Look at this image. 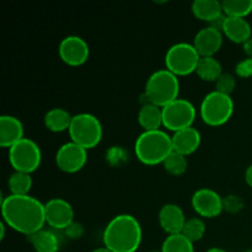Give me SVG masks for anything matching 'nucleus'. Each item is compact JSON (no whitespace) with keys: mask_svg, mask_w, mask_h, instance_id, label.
I'll return each mask as SVG.
<instances>
[{"mask_svg":"<svg viewBox=\"0 0 252 252\" xmlns=\"http://www.w3.org/2000/svg\"><path fill=\"white\" fill-rule=\"evenodd\" d=\"M2 221L12 230L31 236L42 230L46 223L44 204L34 197L9 196L1 201Z\"/></svg>","mask_w":252,"mask_h":252,"instance_id":"1","label":"nucleus"},{"mask_svg":"<svg viewBox=\"0 0 252 252\" xmlns=\"http://www.w3.org/2000/svg\"><path fill=\"white\" fill-rule=\"evenodd\" d=\"M102 240L111 252H137L143 240L142 225L130 214H118L106 225Z\"/></svg>","mask_w":252,"mask_h":252,"instance_id":"2","label":"nucleus"},{"mask_svg":"<svg viewBox=\"0 0 252 252\" xmlns=\"http://www.w3.org/2000/svg\"><path fill=\"white\" fill-rule=\"evenodd\" d=\"M174 152L172 139L165 130H148L138 135L134 143V154L142 164L155 166L165 161Z\"/></svg>","mask_w":252,"mask_h":252,"instance_id":"3","label":"nucleus"},{"mask_svg":"<svg viewBox=\"0 0 252 252\" xmlns=\"http://www.w3.org/2000/svg\"><path fill=\"white\" fill-rule=\"evenodd\" d=\"M180 95L179 76L165 69L154 71L148 78L144 89L145 103L150 102L159 107H165L172 101L177 100Z\"/></svg>","mask_w":252,"mask_h":252,"instance_id":"4","label":"nucleus"},{"mask_svg":"<svg viewBox=\"0 0 252 252\" xmlns=\"http://www.w3.org/2000/svg\"><path fill=\"white\" fill-rule=\"evenodd\" d=\"M234 101L230 95L211 91L202 100L199 116L209 127H220L229 122L234 113Z\"/></svg>","mask_w":252,"mask_h":252,"instance_id":"5","label":"nucleus"},{"mask_svg":"<svg viewBox=\"0 0 252 252\" xmlns=\"http://www.w3.org/2000/svg\"><path fill=\"white\" fill-rule=\"evenodd\" d=\"M68 132L71 142L85 148L86 150L97 147L103 137V128L100 120L91 113H79L73 116Z\"/></svg>","mask_w":252,"mask_h":252,"instance_id":"6","label":"nucleus"},{"mask_svg":"<svg viewBox=\"0 0 252 252\" xmlns=\"http://www.w3.org/2000/svg\"><path fill=\"white\" fill-rule=\"evenodd\" d=\"M201 56L192 43L180 42L167 49L165 54V68L176 76H187L196 73Z\"/></svg>","mask_w":252,"mask_h":252,"instance_id":"7","label":"nucleus"},{"mask_svg":"<svg viewBox=\"0 0 252 252\" xmlns=\"http://www.w3.org/2000/svg\"><path fill=\"white\" fill-rule=\"evenodd\" d=\"M9 162L14 171L32 174L41 166V148L34 140L25 137L9 149Z\"/></svg>","mask_w":252,"mask_h":252,"instance_id":"8","label":"nucleus"},{"mask_svg":"<svg viewBox=\"0 0 252 252\" xmlns=\"http://www.w3.org/2000/svg\"><path fill=\"white\" fill-rule=\"evenodd\" d=\"M197 110L193 103L186 98H177L162 107V125L170 132H179L185 128L193 127Z\"/></svg>","mask_w":252,"mask_h":252,"instance_id":"9","label":"nucleus"},{"mask_svg":"<svg viewBox=\"0 0 252 252\" xmlns=\"http://www.w3.org/2000/svg\"><path fill=\"white\" fill-rule=\"evenodd\" d=\"M88 162V150L74 142L61 145L56 153V165L61 171L66 174H75Z\"/></svg>","mask_w":252,"mask_h":252,"instance_id":"10","label":"nucleus"},{"mask_svg":"<svg viewBox=\"0 0 252 252\" xmlns=\"http://www.w3.org/2000/svg\"><path fill=\"white\" fill-rule=\"evenodd\" d=\"M191 204L197 216L201 218H217L224 211L223 197L208 187L197 189L192 196Z\"/></svg>","mask_w":252,"mask_h":252,"instance_id":"11","label":"nucleus"},{"mask_svg":"<svg viewBox=\"0 0 252 252\" xmlns=\"http://www.w3.org/2000/svg\"><path fill=\"white\" fill-rule=\"evenodd\" d=\"M58 54L62 61L69 66H80L88 62L90 57V47L80 36L64 37L58 47Z\"/></svg>","mask_w":252,"mask_h":252,"instance_id":"12","label":"nucleus"},{"mask_svg":"<svg viewBox=\"0 0 252 252\" xmlns=\"http://www.w3.org/2000/svg\"><path fill=\"white\" fill-rule=\"evenodd\" d=\"M46 223L56 230H65L74 221V209L63 198H52L44 204Z\"/></svg>","mask_w":252,"mask_h":252,"instance_id":"13","label":"nucleus"},{"mask_svg":"<svg viewBox=\"0 0 252 252\" xmlns=\"http://www.w3.org/2000/svg\"><path fill=\"white\" fill-rule=\"evenodd\" d=\"M223 41L224 34L221 30L209 25L197 32L192 44L201 57H214L220 51Z\"/></svg>","mask_w":252,"mask_h":252,"instance_id":"14","label":"nucleus"},{"mask_svg":"<svg viewBox=\"0 0 252 252\" xmlns=\"http://www.w3.org/2000/svg\"><path fill=\"white\" fill-rule=\"evenodd\" d=\"M191 11L196 19L201 21L209 22L211 26L221 29L224 21L223 6L220 1L217 0H194L192 2Z\"/></svg>","mask_w":252,"mask_h":252,"instance_id":"15","label":"nucleus"},{"mask_svg":"<svg viewBox=\"0 0 252 252\" xmlns=\"http://www.w3.org/2000/svg\"><path fill=\"white\" fill-rule=\"evenodd\" d=\"M158 219H159V224L161 229L167 235L181 234L185 223L187 220L181 207L175 203L164 204L160 208Z\"/></svg>","mask_w":252,"mask_h":252,"instance_id":"16","label":"nucleus"},{"mask_svg":"<svg viewBox=\"0 0 252 252\" xmlns=\"http://www.w3.org/2000/svg\"><path fill=\"white\" fill-rule=\"evenodd\" d=\"M25 138V128L21 121L11 115L0 117V147L10 148Z\"/></svg>","mask_w":252,"mask_h":252,"instance_id":"17","label":"nucleus"},{"mask_svg":"<svg viewBox=\"0 0 252 252\" xmlns=\"http://www.w3.org/2000/svg\"><path fill=\"white\" fill-rule=\"evenodd\" d=\"M171 139L174 152L189 157L198 150L202 143V135L197 128L189 127L174 133Z\"/></svg>","mask_w":252,"mask_h":252,"instance_id":"18","label":"nucleus"},{"mask_svg":"<svg viewBox=\"0 0 252 252\" xmlns=\"http://www.w3.org/2000/svg\"><path fill=\"white\" fill-rule=\"evenodd\" d=\"M220 30L224 37L236 44H244L252 37V27L246 19L225 16Z\"/></svg>","mask_w":252,"mask_h":252,"instance_id":"19","label":"nucleus"},{"mask_svg":"<svg viewBox=\"0 0 252 252\" xmlns=\"http://www.w3.org/2000/svg\"><path fill=\"white\" fill-rule=\"evenodd\" d=\"M138 123L143 128V132L161 129V127H164L162 108L154 103H144L138 112Z\"/></svg>","mask_w":252,"mask_h":252,"instance_id":"20","label":"nucleus"},{"mask_svg":"<svg viewBox=\"0 0 252 252\" xmlns=\"http://www.w3.org/2000/svg\"><path fill=\"white\" fill-rule=\"evenodd\" d=\"M73 116L62 107H54L44 115L43 122L47 129L53 133H62L69 130Z\"/></svg>","mask_w":252,"mask_h":252,"instance_id":"21","label":"nucleus"},{"mask_svg":"<svg viewBox=\"0 0 252 252\" xmlns=\"http://www.w3.org/2000/svg\"><path fill=\"white\" fill-rule=\"evenodd\" d=\"M30 243L36 252H58L59 251V239L53 231L42 230L37 231L33 235L29 236Z\"/></svg>","mask_w":252,"mask_h":252,"instance_id":"22","label":"nucleus"},{"mask_svg":"<svg viewBox=\"0 0 252 252\" xmlns=\"http://www.w3.org/2000/svg\"><path fill=\"white\" fill-rule=\"evenodd\" d=\"M196 74L201 80L216 83L219 76L223 74V66H221L220 62L214 57H201Z\"/></svg>","mask_w":252,"mask_h":252,"instance_id":"23","label":"nucleus"},{"mask_svg":"<svg viewBox=\"0 0 252 252\" xmlns=\"http://www.w3.org/2000/svg\"><path fill=\"white\" fill-rule=\"evenodd\" d=\"M32 181L31 174H26V172L14 171L10 175L9 180H7V187H9V194L12 196H27L30 194V191L32 189Z\"/></svg>","mask_w":252,"mask_h":252,"instance_id":"24","label":"nucleus"},{"mask_svg":"<svg viewBox=\"0 0 252 252\" xmlns=\"http://www.w3.org/2000/svg\"><path fill=\"white\" fill-rule=\"evenodd\" d=\"M221 6L224 16L246 19L252 12V0H225Z\"/></svg>","mask_w":252,"mask_h":252,"instance_id":"25","label":"nucleus"},{"mask_svg":"<svg viewBox=\"0 0 252 252\" xmlns=\"http://www.w3.org/2000/svg\"><path fill=\"white\" fill-rule=\"evenodd\" d=\"M161 252H194V246L182 234L167 235L161 246Z\"/></svg>","mask_w":252,"mask_h":252,"instance_id":"26","label":"nucleus"},{"mask_svg":"<svg viewBox=\"0 0 252 252\" xmlns=\"http://www.w3.org/2000/svg\"><path fill=\"white\" fill-rule=\"evenodd\" d=\"M206 230L207 226L203 219L201 217H193V218L187 219L181 234L194 244L203 239V236L206 235Z\"/></svg>","mask_w":252,"mask_h":252,"instance_id":"27","label":"nucleus"},{"mask_svg":"<svg viewBox=\"0 0 252 252\" xmlns=\"http://www.w3.org/2000/svg\"><path fill=\"white\" fill-rule=\"evenodd\" d=\"M162 166L167 174L172 175V176H181L186 172L189 161H187V157L176 152H172L162 162Z\"/></svg>","mask_w":252,"mask_h":252,"instance_id":"28","label":"nucleus"},{"mask_svg":"<svg viewBox=\"0 0 252 252\" xmlns=\"http://www.w3.org/2000/svg\"><path fill=\"white\" fill-rule=\"evenodd\" d=\"M214 84H216V91L225 95H231L234 89L236 88V79L233 74L223 73Z\"/></svg>","mask_w":252,"mask_h":252,"instance_id":"29","label":"nucleus"},{"mask_svg":"<svg viewBox=\"0 0 252 252\" xmlns=\"http://www.w3.org/2000/svg\"><path fill=\"white\" fill-rule=\"evenodd\" d=\"M224 211L228 213H239L244 208V201L238 194H228L223 198Z\"/></svg>","mask_w":252,"mask_h":252,"instance_id":"30","label":"nucleus"},{"mask_svg":"<svg viewBox=\"0 0 252 252\" xmlns=\"http://www.w3.org/2000/svg\"><path fill=\"white\" fill-rule=\"evenodd\" d=\"M235 73L239 78L249 79L252 76V58H244L235 65Z\"/></svg>","mask_w":252,"mask_h":252,"instance_id":"31","label":"nucleus"},{"mask_svg":"<svg viewBox=\"0 0 252 252\" xmlns=\"http://www.w3.org/2000/svg\"><path fill=\"white\" fill-rule=\"evenodd\" d=\"M126 160V152L120 147H112L110 152H107V161L112 165H120Z\"/></svg>","mask_w":252,"mask_h":252,"instance_id":"32","label":"nucleus"},{"mask_svg":"<svg viewBox=\"0 0 252 252\" xmlns=\"http://www.w3.org/2000/svg\"><path fill=\"white\" fill-rule=\"evenodd\" d=\"M64 233H65V235L68 236L69 239H73V240L80 239L81 236L84 235V226L81 225L80 223L73 221V223L64 230Z\"/></svg>","mask_w":252,"mask_h":252,"instance_id":"33","label":"nucleus"},{"mask_svg":"<svg viewBox=\"0 0 252 252\" xmlns=\"http://www.w3.org/2000/svg\"><path fill=\"white\" fill-rule=\"evenodd\" d=\"M243 49L244 53H245L249 58H252V37L243 44Z\"/></svg>","mask_w":252,"mask_h":252,"instance_id":"34","label":"nucleus"},{"mask_svg":"<svg viewBox=\"0 0 252 252\" xmlns=\"http://www.w3.org/2000/svg\"><path fill=\"white\" fill-rule=\"evenodd\" d=\"M245 181L246 184L252 189V164L246 169L245 171Z\"/></svg>","mask_w":252,"mask_h":252,"instance_id":"35","label":"nucleus"},{"mask_svg":"<svg viewBox=\"0 0 252 252\" xmlns=\"http://www.w3.org/2000/svg\"><path fill=\"white\" fill-rule=\"evenodd\" d=\"M6 224L4 223V221H1L0 223V230H1V233H0V240H4L5 238V229H6Z\"/></svg>","mask_w":252,"mask_h":252,"instance_id":"36","label":"nucleus"},{"mask_svg":"<svg viewBox=\"0 0 252 252\" xmlns=\"http://www.w3.org/2000/svg\"><path fill=\"white\" fill-rule=\"evenodd\" d=\"M206 252H226L224 249L221 248H211L209 250H207Z\"/></svg>","mask_w":252,"mask_h":252,"instance_id":"37","label":"nucleus"},{"mask_svg":"<svg viewBox=\"0 0 252 252\" xmlns=\"http://www.w3.org/2000/svg\"><path fill=\"white\" fill-rule=\"evenodd\" d=\"M91 252H111V251L108 250L107 248H105V246H102V248H97V249H95V250H93Z\"/></svg>","mask_w":252,"mask_h":252,"instance_id":"38","label":"nucleus"},{"mask_svg":"<svg viewBox=\"0 0 252 252\" xmlns=\"http://www.w3.org/2000/svg\"><path fill=\"white\" fill-rule=\"evenodd\" d=\"M149 252H161V250H160V251H149Z\"/></svg>","mask_w":252,"mask_h":252,"instance_id":"39","label":"nucleus"},{"mask_svg":"<svg viewBox=\"0 0 252 252\" xmlns=\"http://www.w3.org/2000/svg\"><path fill=\"white\" fill-rule=\"evenodd\" d=\"M246 252H252V250H248Z\"/></svg>","mask_w":252,"mask_h":252,"instance_id":"40","label":"nucleus"}]
</instances>
